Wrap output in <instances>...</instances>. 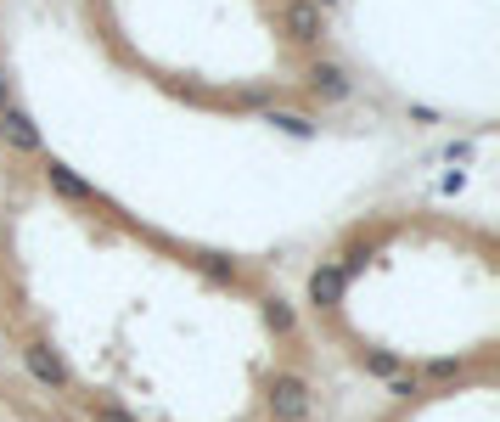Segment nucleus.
Here are the masks:
<instances>
[{"label":"nucleus","instance_id":"7ed1b4c3","mask_svg":"<svg viewBox=\"0 0 500 422\" xmlns=\"http://www.w3.org/2000/svg\"><path fill=\"white\" fill-rule=\"evenodd\" d=\"M74 17L124 85L197 118L315 129L360 96L326 0H74Z\"/></svg>","mask_w":500,"mask_h":422},{"label":"nucleus","instance_id":"20e7f679","mask_svg":"<svg viewBox=\"0 0 500 422\" xmlns=\"http://www.w3.org/2000/svg\"><path fill=\"white\" fill-rule=\"evenodd\" d=\"M354 422H500V372L427 388H388Z\"/></svg>","mask_w":500,"mask_h":422},{"label":"nucleus","instance_id":"f257e3e1","mask_svg":"<svg viewBox=\"0 0 500 422\" xmlns=\"http://www.w3.org/2000/svg\"><path fill=\"white\" fill-rule=\"evenodd\" d=\"M0 355L74 422H332V372L259 253L0 147Z\"/></svg>","mask_w":500,"mask_h":422},{"label":"nucleus","instance_id":"39448f33","mask_svg":"<svg viewBox=\"0 0 500 422\" xmlns=\"http://www.w3.org/2000/svg\"><path fill=\"white\" fill-rule=\"evenodd\" d=\"M0 422H74V417L0 355Z\"/></svg>","mask_w":500,"mask_h":422},{"label":"nucleus","instance_id":"423d86ee","mask_svg":"<svg viewBox=\"0 0 500 422\" xmlns=\"http://www.w3.org/2000/svg\"><path fill=\"white\" fill-rule=\"evenodd\" d=\"M17 129H28V113L17 102V74H12V51H6V35H0V147H6Z\"/></svg>","mask_w":500,"mask_h":422},{"label":"nucleus","instance_id":"f03ea898","mask_svg":"<svg viewBox=\"0 0 500 422\" xmlns=\"http://www.w3.org/2000/svg\"><path fill=\"white\" fill-rule=\"evenodd\" d=\"M332 377L427 388L500 372V232L439 198H383L343 214L287 276Z\"/></svg>","mask_w":500,"mask_h":422}]
</instances>
